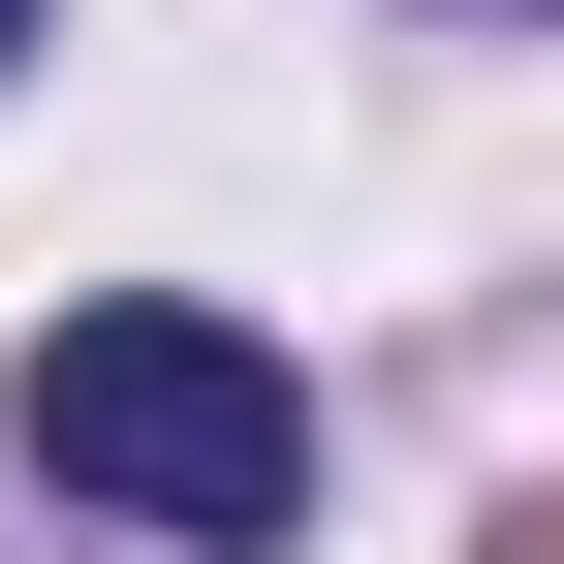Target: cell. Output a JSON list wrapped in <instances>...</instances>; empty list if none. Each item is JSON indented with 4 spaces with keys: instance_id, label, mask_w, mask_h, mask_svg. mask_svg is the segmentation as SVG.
<instances>
[{
    "instance_id": "obj_1",
    "label": "cell",
    "mask_w": 564,
    "mask_h": 564,
    "mask_svg": "<svg viewBox=\"0 0 564 564\" xmlns=\"http://www.w3.org/2000/svg\"><path fill=\"white\" fill-rule=\"evenodd\" d=\"M0 440H32L95 533H158V564H282V533H314V377H282L251 314H188V282H95V314H32Z\"/></svg>"
},
{
    "instance_id": "obj_2",
    "label": "cell",
    "mask_w": 564,
    "mask_h": 564,
    "mask_svg": "<svg viewBox=\"0 0 564 564\" xmlns=\"http://www.w3.org/2000/svg\"><path fill=\"white\" fill-rule=\"evenodd\" d=\"M502 564H564V502H533V533H502Z\"/></svg>"
},
{
    "instance_id": "obj_3",
    "label": "cell",
    "mask_w": 564,
    "mask_h": 564,
    "mask_svg": "<svg viewBox=\"0 0 564 564\" xmlns=\"http://www.w3.org/2000/svg\"><path fill=\"white\" fill-rule=\"evenodd\" d=\"M0 63H32V0H0Z\"/></svg>"
}]
</instances>
